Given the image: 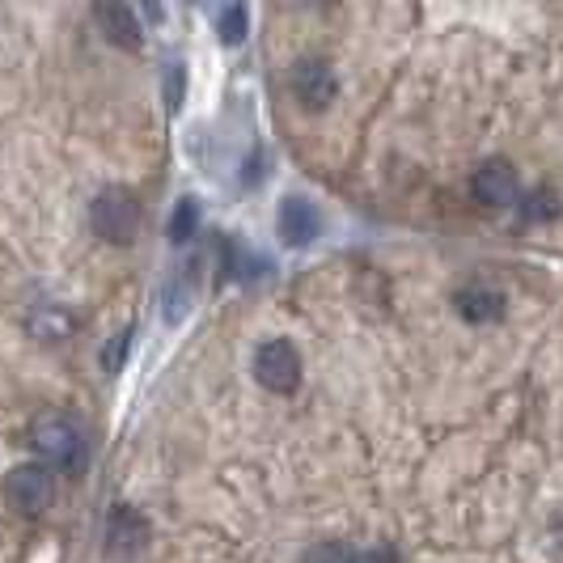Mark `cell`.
Instances as JSON below:
<instances>
[{
	"mask_svg": "<svg viewBox=\"0 0 563 563\" xmlns=\"http://www.w3.org/2000/svg\"><path fill=\"white\" fill-rule=\"evenodd\" d=\"M352 563H398V555L390 547H368V551H356Z\"/></svg>",
	"mask_w": 563,
	"mask_h": 563,
	"instance_id": "19",
	"label": "cell"
},
{
	"mask_svg": "<svg viewBox=\"0 0 563 563\" xmlns=\"http://www.w3.org/2000/svg\"><path fill=\"white\" fill-rule=\"evenodd\" d=\"M475 199L479 203H492V208H508L521 199V178L508 162H487V166L475 169Z\"/></svg>",
	"mask_w": 563,
	"mask_h": 563,
	"instance_id": "7",
	"label": "cell"
},
{
	"mask_svg": "<svg viewBox=\"0 0 563 563\" xmlns=\"http://www.w3.org/2000/svg\"><path fill=\"white\" fill-rule=\"evenodd\" d=\"M144 547H148V521H144V512L132 505H114L111 521H107V555L128 563L136 560Z\"/></svg>",
	"mask_w": 563,
	"mask_h": 563,
	"instance_id": "5",
	"label": "cell"
},
{
	"mask_svg": "<svg viewBox=\"0 0 563 563\" xmlns=\"http://www.w3.org/2000/svg\"><path fill=\"white\" fill-rule=\"evenodd\" d=\"M191 306H196V272H191V263H183L162 288V313L169 327H178L191 313Z\"/></svg>",
	"mask_w": 563,
	"mask_h": 563,
	"instance_id": "10",
	"label": "cell"
},
{
	"mask_svg": "<svg viewBox=\"0 0 563 563\" xmlns=\"http://www.w3.org/2000/svg\"><path fill=\"white\" fill-rule=\"evenodd\" d=\"M30 327H34V335L38 339H64L68 331H73V318H68L64 310H52V306H47L43 313L30 318Z\"/></svg>",
	"mask_w": 563,
	"mask_h": 563,
	"instance_id": "15",
	"label": "cell"
},
{
	"mask_svg": "<svg viewBox=\"0 0 563 563\" xmlns=\"http://www.w3.org/2000/svg\"><path fill=\"white\" fill-rule=\"evenodd\" d=\"M30 445L43 457L47 471H68V475H81L85 462H89V437L73 416H59L47 411L30 423Z\"/></svg>",
	"mask_w": 563,
	"mask_h": 563,
	"instance_id": "1",
	"label": "cell"
},
{
	"mask_svg": "<svg viewBox=\"0 0 563 563\" xmlns=\"http://www.w3.org/2000/svg\"><path fill=\"white\" fill-rule=\"evenodd\" d=\"M141 221H144L141 199L132 196L128 187H107V191H98V199L89 203V225H93V233L114 242V246L136 242Z\"/></svg>",
	"mask_w": 563,
	"mask_h": 563,
	"instance_id": "2",
	"label": "cell"
},
{
	"mask_svg": "<svg viewBox=\"0 0 563 563\" xmlns=\"http://www.w3.org/2000/svg\"><path fill=\"white\" fill-rule=\"evenodd\" d=\"M166 102H169V111H178V102H183V68H178V64H169V73H166Z\"/></svg>",
	"mask_w": 563,
	"mask_h": 563,
	"instance_id": "18",
	"label": "cell"
},
{
	"mask_svg": "<svg viewBox=\"0 0 563 563\" xmlns=\"http://www.w3.org/2000/svg\"><path fill=\"white\" fill-rule=\"evenodd\" d=\"M352 555H356V551H347L343 542H318V547L306 551L301 563H352Z\"/></svg>",
	"mask_w": 563,
	"mask_h": 563,
	"instance_id": "16",
	"label": "cell"
},
{
	"mask_svg": "<svg viewBox=\"0 0 563 563\" xmlns=\"http://www.w3.org/2000/svg\"><path fill=\"white\" fill-rule=\"evenodd\" d=\"M128 343H132V339H128V331H119V335L111 339V347L102 352V365L111 368V373L123 365V361H128Z\"/></svg>",
	"mask_w": 563,
	"mask_h": 563,
	"instance_id": "17",
	"label": "cell"
},
{
	"mask_svg": "<svg viewBox=\"0 0 563 563\" xmlns=\"http://www.w3.org/2000/svg\"><path fill=\"white\" fill-rule=\"evenodd\" d=\"M251 34V9L246 4H221L217 9V38L225 47H242Z\"/></svg>",
	"mask_w": 563,
	"mask_h": 563,
	"instance_id": "12",
	"label": "cell"
},
{
	"mask_svg": "<svg viewBox=\"0 0 563 563\" xmlns=\"http://www.w3.org/2000/svg\"><path fill=\"white\" fill-rule=\"evenodd\" d=\"M93 18H98V26H102V34L111 38L114 47L136 52V47L144 43L141 9H136V4H98Z\"/></svg>",
	"mask_w": 563,
	"mask_h": 563,
	"instance_id": "9",
	"label": "cell"
},
{
	"mask_svg": "<svg viewBox=\"0 0 563 563\" xmlns=\"http://www.w3.org/2000/svg\"><path fill=\"white\" fill-rule=\"evenodd\" d=\"M517 208H521V221H526V225H547V221H555V217H560L563 203L551 187H538V191L517 199Z\"/></svg>",
	"mask_w": 563,
	"mask_h": 563,
	"instance_id": "13",
	"label": "cell"
},
{
	"mask_svg": "<svg viewBox=\"0 0 563 563\" xmlns=\"http://www.w3.org/2000/svg\"><path fill=\"white\" fill-rule=\"evenodd\" d=\"M0 496H4V505L13 508L18 517H43L52 508V500H56V475L43 462H22V466H13L4 475Z\"/></svg>",
	"mask_w": 563,
	"mask_h": 563,
	"instance_id": "3",
	"label": "cell"
},
{
	"mask_svg": "<svg viewBox=\"0 0 563 563\" xmlns=\"http://www.w3.org/2000/svg\"><path fill=\"white\" fill-rule=\"evenodd\" d=\"M288 81H292V93L301 98L306 111H322L339 93V77L327 59H301V64L288 73Z\"/></svg>",
	"mask_w": 563,
	"mask_h": 563,
	"instance_id": "6",
	"label": "cell"
},
{
	"mask_svg": "<svg viewBox=\"0 0 563 563\" xmlns=\"http://www.w3.org/2000/svg\"><path fill=\"white\" fill-rule=\"evenodd\" d=\"M254 377L272 395H292L301 386V356H297V347L288 339L258 343V352H254Z\"/></svg>",
	"mask_w": 563,
	"mask_h": 563,
	"instance_id": "4",
	"label": "cell"
},
{
	"mask_svg": "<svg viewBox=\"0 0 563 563\" xmlns=\"http://www.w3.org/2000/svg\"><path fill=\"white\" fill-rule=\"evenodd\" d=\"M199 229V203L191 196L178 199V208H174V217H169V242H191V233Z\"/></svg>",
	"mask_w": 563,
	"mask_h": 563,
	"instance_id": "14",
	"label": "cell"
},
{
	"mask_svg": "<svg viewBox=\"0 0 563 563\" xmlns=\"http://www.w3.org/2000/svg\"><path fill=\"white\" fill-rule=\"evenodd\" d=\"M453 306H457V313H462L466 322H492V318L505 313V297H500L496 288L471 284V288H462V292L453 297Z\"/></svg>",
	"mask_w": 563,
	"mask_h": 563,
	"instance_id": "11",
	"label": "cell"
},
{
	"mask_svg": "<svg viewBox=\"0 0 563 563\" xmlns=\"http://www.w3.org/2000/svg\"><path fill=\"white\" fill-rule=\"evenodd\" d=\"M322 233V212L318 203L306 196H288L280 203V238L288 246H310L313 238Z\"/></svg>",
	"mask_w": 563,
	"mask_h": 563,
	"instance_id": "8",
	"label": "cell"
}]
</instances>
